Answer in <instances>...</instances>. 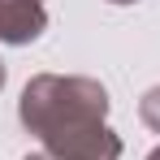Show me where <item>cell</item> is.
<instances>
[{
	"instance_id": "cell-1",
	"label": "cell",
	"mask_w": 160,
	"mask_h": 160,
	"mask_svg": "<svg viewBox=\"0 0 160 160\" xmlns=\"http://www.w3.org/2000/svg\"><path fill=\"white\" fill-rule=\"evenodd\" d=\"M18 117L56 160H121V134L108 126V91L82 74H35Z\"/></svg>"
},
{
	"instance_id": "cell-2",
	"label": "cell",
	"mask_w": 160,
	"mask_h": 160,
	"mask_svg": "<svg viewBox=\"0 0 160 160\" xmlns=\"http://www.w3.org/2000/svg\"><path fill=\"white\" fill-rule=\"evenodd\" d=\"M48 30L43 0H0V43H35Z\"/></svg>"
},
{
	"instance_id": "cell-3",
	"label": "cell",
	"mask_w": 160,
	"mask_h": 160,
	"mask_svg": "<svg viewBox=\"0 0 160 160\" xmlns=\"http://www.w3.org/2000/svg\"><path fill=\"white\" fill-rule=\"evenodd\" d=\"M138 117H143V121H147V126L160 134V87H152V91L138 100Z\"/></svg>"
},
{
	"instance_id": "cell-4",
	"label": "cell",
	"mask_w": 160,
	"mask_h": 160,
	"mask_svg": "<svg viewBox=\"0 0 160 160\" xmlns=\"http://www.w3.org/2000/svg\"><path fill=\"white\" fill-rule=\"evenodd\" d=\"M22 160H56L52 152H30V156H22Z\"/></svg>"
},
{
	"instance_id": "cell-5",
	"label": "cell",
	"mask_w": 160,
	"mask_h": 160,
	"mask_svg": "<svg viewBox=\"0 0 160 160\" xmlns=\"http://www.w3.org/2000/svg\"><path fill=\"white\" fill-rule=\"evenodd\" d=\"M0 87H4V61H0Z\"/></svg>"
},
{
	"instance_id": "cell-6",
	"label": "cell",
	"mask_w": 160,
	"mask_h": 160,
	"mask_svg": "<svg viewBox=\"0 0 160 160\" xmlns=\"http://www.w3.org/2000/svg\"><path fill=\"white\" fill-rule=\"evenodd\" d=\"M108 4H134V0H108Z\"/></svg>"
},
{
	"instance_id": "cell-7",
	"label": "cell",
	"mask_w": 160,
	"mask_h": 160,
	"mask_svg": "<svg viewBox=\"0 0 160 160\" xmlns=\"http://www.w3.org/2000/svg\"><path fill=\"white\" fill-rule=\"evenodd\" d=\"M147 160H160V147H156V152H152V156H147Z\"/></svg>"
}]
</instances>
